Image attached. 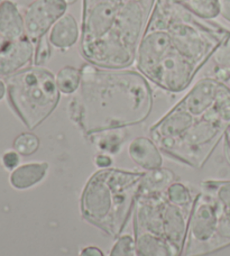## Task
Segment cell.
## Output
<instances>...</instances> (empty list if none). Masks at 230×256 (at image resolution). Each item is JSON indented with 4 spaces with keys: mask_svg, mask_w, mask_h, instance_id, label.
Masks as SVG:
<instances>
[{
    "mask_svg": "<svg viewBox=\"0 0 230 256\" xmlns=\"http://www.w3.org/2000/svg\"><path fill=\"white\" fill-rule=\"evenodd\" d=\"M220 16L230 22V0H219Z\"/></svg>",
    "mask_w": 230,
    "mask_h": 256,
    "instance_id": "cell-27",
    "label": "cell"
},
{
    "mask_svg": "<svg viewBox=\"0 0 230 256\" xmlns=\"http://www.w3.org/2000/svg\"><path fill=\"white\" fill-rule=\"evenodd\" d=\"M10 106L30 130L52 115L61 99L55 76L44 66L22 68L6 81Z\"/></svg>",
    "mask_w": 230,
    "mask_h": 256,
    "instance_id": "cell-8",
    "label": "cell"
},
{
    "mask_svg": "<svg viewBox=\"0 0 230 256\" xmlns=\"http://www.w3.org/2000/svg\"><path fill=\"white\" fill-rule=\"evenodd\" d=\"M144 174L114 168L94 173L80 200L84 220L112 238L122 236L140 196Z\"/></svg>",
    "mask_w": 230,
    "mask_h": 256,
    "instance_id": "cell-5",
    "label": "cell"
},
{
    "mask_svg": "<svg viewBox=\"0 0 230 256\" xmlns=\"http://www.w3.org/2000/svg\"><path fill=\"white\" fill-rule=\"evenodd\" d=\"M56 86L60 92L63 94H74L80 86L81 72L80 68L74 66H63L55 76Z\"/></svg>",
    "mask_w": 230,
    "mask_h": 256,
    "instance_id": "cell-16",
    "label": "cell"
},
{
    "mask_svg": "<svg viewBox=\"0 0 230 256\" xmlns=\"http://www.w3.org/2000/svg\"><path fill=\"white\" fill-rule=\"evenodd\" d=\"M79 256H104V253L96 246H88L81 250Z\"/></svg>",
    "mask_w": 230,
    "mask_h": 256,
    "instance_id": "cell-28",
    "label": "cell"
},
{
    "mask_svg": "<svg viewBox=\"0 0 230 256\" xmlns=\"http://www.w3.org/2000/svg\"><path fill=\"white\" fill-rule=\"evenodd\" d=\"M135 238L130 235H122L114 244L109 256H135Z\"/></svg>",
    "mask_w": 230,
    "mask_h": 256,
    "instance_id": "cell-21",
    "label": "cell"
},
{
    "mask_svg": "<svg viewBox=\"0 0 230 256\" xmlns=\"http://www.w3.org/2000/svg\"><path fill=\"white\" fill-rule=\"evenodd\" d=\"M166 194L170 200L176 204L188 206L193 204L190 191L180 182H174L173 184L170 186V188L166 190Z\"/></svg>",
    "mask_w": 230,
    "mask_h": 256,
    "instance_id": "cell-20",
    "label": "cell"
},
{
    "mask_svg": "<svg viewBox=\"0 0 230 256\" xmlns=\"http://www.w3.org/2000/svg\"><path fill=\"white\" fill-rule=\"evenodd\" d=\"M183 4L196 17L206 20L220 15L219 0H188Z\"/></svg>",
    "mask_w": 230,
    "mask_h": 256,
    "instance_id": "cell-17",
    "label": "cell"
},
{
    "mask_svg": "<svg viewBox=\"0 0 230 256\" xmlns=\"http://www.w3.org/2000/svg\"><path fill=\"white\" fill-rule=\"evenodd\" d=\"M230 38L222 26L196 17L182 4L158 0L138 50L136 68L168 92H182Z\"/></svg>",
    "mask_w": 230,
    "mask_h": 256,
    "instance_id": "cell-1",
    "label": "cell"
},
{
    "mask_svg": "<svg viewBox=\"0 0 230 256\" xmlns=\"http://www.w3.org/2000/svg\"><path fill=\"white\" fill-rule=\"evenodd\" d=\"M229 126L230 88L216 78H204L150 128V135L165 154L201 168Z\"/></svg>",
    "mask_w": 230,
    "mask_h": 256,
    "instance_id": "cell-2",
    "label": "cell"
},
{
    "mask_svg": "<svg viewBox=\"0 0 230 256\" xmlns=\"http://www.w3.org/2000/svg\"><path fill=\"white\" fill-rule=\"evenodd\" d=\"M6 91H7L6 84H4V82L2 79H0V100L4 98V94H6Z\"/></svg>",
    "mask_w": 230,
    "mask_h": 256,
    "instance_id": "cell-29",
    "label": "cell"
},
{
    "mask_svg": "<svg viewBox=\"0 0 230 256\" xmlns=\"http://www.w3.org/2000/svg\"><path fill=\"white\" fill-rule=\"evenodd\" d=\"M217 66L230 68V38L218 48L214 56Z\"/></svg>",
    "mask_w": 230,
    "mask_h": 256,
    "instance_id": "cell-23",
    "label": "cell"
},
{
    "mask_svg": "<svg viewBox=\"0 0 230 256\" xmlns=\"http://www.w3.org/2000/svg\"><path fill=\"white\" fill-rule=\"evenodd\" d=\"M40 148V140L33 132H22L16 137L14 142V148L16 152L24 156L34 154Z\"/></svg>",
    "mask_w": 230,
    "mask_h": 256,
    "instance_id": "cell-19",
    "label": "cell"
},
{
    "mask_svg": "<svg viewBox=\"0 0 230 256\" xmlns=\"http://www.w3.org/2000/svg\"><path fill=\"white\" fill-rule=\"evenodd\" d=\"M230 245V181L209 180L193 200L184 253L204 256Z\"/></svg>",
    "mask_w": 230,
    "mask_h": 256,
    "instance_id": "cell-7",
    "label": "cell"
},
{
    "mask_svg": "<svg viewBox=\"0 0 230 256\" xmlns=\"http://www.w3.org/2000/svg\"><path fill=\"white\" fill-rule=\"evenodd\" d=\"M81 82L70 100V120L86 138L140 125L153 109V91L138 71L114 70L84 63Z\"/></svg>",
    "mask_w": 230,
    "mask_h": 256,
    "instance_id": "cell-3",
    "label": "cell"
},
{
    "mask_svg": "<svg viewBox=\"0 0 230 256\" xmlns=\"http://www.w3.org/2000/svg\"><path fill=\"white\" fill-rule=\"evenodd\" d=\"M170 2H176V4H184L186 2H188V0H170Z\"/></svg>",
    "mask_w": 230,
    "mask_h": 256,
    "instance_id": "cell-32",
    "label": "cell"
},
{
    "mask_svg": "<svg viewBox=\"0 0 230 256\" xmlns=\"http://www.w3.org/2000/svg\"><path fill=\"white\" fill-rule=\"evenodd\" d=\"M0 34L7 40H16L25 35L24 16L10 0L0 4Z\"/></svg>",
    "mask_w": 230,
    "mask_h": 256,
    "instance_id": "cell-13",
    "label": "cell"
},
{
    "mask_svg": "<svg viewBox=\"0 0 230 256\" xmlns=\"http://www.w3.org/2000/svg\"><path fill=\"white\" fill-rule=\"evenodd\" d=\"M8 42H9V40H7L6 38H4V36H2V34H0V51H2V50L4 46H6Z\"/></svg>",
    "mask_w": 230,
    "mask_h": 256,
    "instance_id": "cell-30",
    "label": "cell"
},
{
    "mask_svg": "<svg viewBox=\"0 0 230 256\" xmlns=\"http://www.w3.org/2000/svg\"><path fill=\"white\" fill-rule=\"evenodd\" d=\"M80 30L78 22L72 14L66 12L55 22L48 32V40L50 45L58 50H68L76 44L80 38Z\"/></svg>",
    "mask_w": 230,
    "mask_h": 256,
    "instance_id": "cell-12",
    "label": "cell"
},
{
    "mask_svg": "<svg viewBox=\"0 0 230 256\" xmlns=\"http://www.w3.org/2000/svg\"><path fill=\"white\" fill-rule=\"evenodd\" d=\"M128 155L132 161L146 171L162 168L160 150L148 137H137L128 145Z\"/></svg>",
    "mask_w": 230,
    "mask_h": 256,
    "instance_id": "cell-11",
    "label": "cell"
},
{
    "mask_svg": "<svg viewBox=\"0 0 230 256\" xmlns=\"http://www.w3.org/2000/svg\"><path fill=\"white\" fill-rule=\"evenodd\" d=\"M214 78L220 82H226L230 81V68H220L217 66L216 68V72H214Z\"/></svg>",
    "mask_w": 230,
    "mask_h": 256,
    "instance_id": "cell-26",
    "label": "cell"
},
{
    "mask_svg": "<svg viewBox=\"0 0 230 256\" xmlns=\"http://www.w3.org/2000/svg\"><path fill=\"white\" fill-rule=\"evenodd\" d=\"M50 56H52V51H50V43L48 36L45 35L36 42L34 60H33L35 66H43L44 64L50 60Z\"/></svg>",
    "mask_w": 230,
    "mask_h": 256,
    "instance_id": "cell-22",
    "label": "cell"
},
{
    "mask_svg": "<svg viewBox=\"0 0 230 256\" xmlns=\"http://www.w3.org/2000/svg\"><path fill=\"white\" fill-rule=\"evenodd\" d=\"M158 0H84L80 54L86 63L124 70L136 63Z\"/></svg>",
    "mask_w": 230,
    "mask_h": 256,
    "instance_id": "cell-4",
    "label": "cell"
},
{
    "mask_svg": "<svg viewBox=\"0 0 230 256\" xmlns=\"http://www.w3.org/2000/svg\"><path fill=\"white\" fill-rule=\"evenodd\" d=\"M34 43L26 36L9 40L0 51V76H12L25 68L34 60Z\"/></svg>",
    "mask_w": 230,
    "mask_h": 256,
    "instance_id": "cell-10",
    "label": "cell"
},
{
    "mask_svg": "<svg viewBox=\"0 0 230 256\" xmlns=\"http://www.w3.org/2000/svg\"><path fill=\"white\" fill-rule=\"evenodd\" d=\"M174 182H176V174L168 168H158L155 170L147 171L142 178L140 194L165 192Z\"/></svg>",
    "mask_w": 230,
    "mask_h": 256,
    "instance_id": "cell-15",
    "label": "cell"
},
{
    "mask_svg": "<svg viewBox=\"0 0 230 256\" xmlns=\"http://www.w3.org/2000/svg\"><path fill=\"white\" fill-rule=\"evenodd\" d=\"M192 204L172 202L166 191L140 194L134 208L137 256H181Z\"/></svg>",
    "mask_w": 230,
    "mask_h": 256,
    "instance_id": "cell-6",
    "label": "cell"
},
{
    "mask_svg": "<svg viewBox=\"0 0 230 256\" xmlns=\"http://www.w3.org/2000/svg\"><path fill=\"white\" fill-rule=\"evenodd\" d=\"M94 164L100 168H110L112 164V158L109 156L108 154L102 153V154H98L94 158Z\"/></svg>",
    "mask_w": 230,
    "mask_h": 256,
    "instance_id": "cell-25",
    "label": "cell"
},
{
    "mask_svg": "<svg viewBox=\"0 0 230 256\" xmlns=\"http://www.w3.org/2000/svg\"><path fill=\"white\" fill-rule=\"evenodd\" d=\"M2 164L7 170H14L20 164V154L16 150H8L2 155Z\"/></svg>",
    "mask_w": 230,
    "mask_h": 256,
    "instance_id": "cell-24",
    "label": "cell"
},
{
    "mask_svg": "<svg viewBox=\"0 0 230 256\" xmlns=\"http://www.w3.org/2000/svg\"><path fill=\"white\" fill-rule=\"evenodd\" d=\"M64 2H66V4L68 6V4H76L78 0H64Z\"/></svg>",
    "mask_w": 230,
    "mask_h": 256,
    "instance_id": "cell-31",
    "label": "cell"
},
{
    "mask_svg": "<svg viewBox=\"0 0 230 256\" xmlns=\"http://www.w3.org/2000/svg\"><path fill=\"white\" fill-rule=\"evenodd\" d=\"M124 132L119 130L106 132L91 138V142L96 145L101 152L116 154L120 150V146L124 140Z\"/></svg>",
    "mask_w": 230,
    "mask_h": 256,
    "instance_id": "cell-18",
    "label": "cell"
},
{
    "mask_svg": "<svg viewBox=\"0 0 230 256\" xmlns=\"http://www.w3.org/2000/svg\"><path fill=\"white\" fill-rule=\"evenodd\" d=\"M2 0H0V4H2Z\"/></svg>",
    "mask_w": 230,
    "mask_h": 256,
    "instance_id": "cell-33",
    "label": "cell"
},
{
    "mask_svg": "<svg viewBox=\"0 0 230 256\" xmlns=\"http://www.w3.org/2000/svg\"><path fill=\"white\" fill-rule=\"evenodd\" d=\"M48 163H27L16 168L10 176V184L16 189H28L40 184L48 174Z\"/></svg>",
    "mask_w": 230,
    "mask_h": 256,
    "instance_id": "cell-14",
    "label": "cell"
},
{
    "mask_svg": "<svg viewBox=\"0 0 230 256\" xmlns=\"http://www.w3.org/2000/svg\"><path fill=\"white\" fill-rule=\"evenodd\" d=\"M64 0H35L24 12L25 36L36 43L48 33L60 17L66 12Z\"/></svg>",
    "mask_w": 230,
    "mask_h": 256,
    "instance_id": "cell-9",
    "label": "cell"
}]
</instances>
